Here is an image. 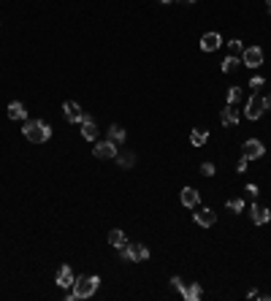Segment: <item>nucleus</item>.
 <instances>
[{
    "instance_id": "f257e3e1",
    "label": "nucleus",
    "mask_w": 271,
    "mask_h": 301,
    "mask_svg": "<svg viewBox=\"0 0 271 301\" xmlns=\"http://www.w3.org/2000/svg\"><path fill=\"white\" fill-rule=\"evenodd\" d=\"M98 285H100V277H76V282H74V288L68 290V301H76V298H90L95 296V290H98Z\"/></svg>"
},
{
    "instance_id": "f03ea898",
    "label": "nucleus",
    "mask_w": 271,
    "mask_h": 301,
    "mask_svg": "<svg viewBox=\"0 0 271 301\" xmlns=\"http://www.w3.org/2000/svg\"><path fill=\"white\" fill-rule=\"evenodd\" d=\"M27 141H33V144H44V141H49L52 136V128L46 125L44 120H25V128H22Z\"/></svg>"
},
{
    "instance_id": "7ed1b4c3",
    "label": "nucleus",
    "mask_w": 271,
    "mask_h": 301,
    "mask_svg": "<svg viewBox=\"0 0 271 301\" xmlns=\"http://www.w3.org/2000/svg\"><path fill=\"white\" fill-rule=\"evenodd\" d=\"M119 258L141 263V260H149V247H147V244H139V242H127L125 247L119 250Z\"/></svg>"
},
{
    "instance_id": "20e7f679",
    "label": "nucleus",
    "mask_w": 271,
    "mask_h": 301,
    "mask_svg": "<svg viewBox=\"0 0 271 301\" xmlns=\"http://www.w3.org/2000/svg\"><path fill=\"white\" fill-rule=\"evenodd\" d=\"M263 112H266V101H263L260 95H252V98L247 101V106H244V117L247 120H260Z\"/></svg>"
},
{
    "instance_id": "39448f33",
    "label": "nucleus",
    "mask_w": 271,
    "mask_h": 301,
    "mask_svg": "<svg viewBox=\"0 0 271 301\" xmlns=\"http://www.w3.org/2000/svg\"><path fill=\"white\" fill-rule=\"evenodd\" d=\"M242 65L244 68H260L263 65V49L260 46H247L242 52Z\"/></svg>"
},
{
    "instance_id": "423d86ee",
    "label": "nucleus",
    "mask_w": 271,
    "mask_h": 301,
    "mask_svg": "<svg viewBox=\"0 0 271 301\" xmlns=\"http://www.w3.org/2000/svg\"><path fill=\"white\" fill-rule=\"evenodd\" d=\"M242 152H244L247 160H258V157H263V152H266V147H263V141H258V139H247Z\"/></svg>"
},
{
    "instance_id": "0eeeda50",
    "label": "nucleus",
    "mask_w": 271,
    "mask_h": 301,
    "mask_svg": "<svg viewBox=\"0 0 271 301\" xmlns=\"http://www.w3.org/2000/svg\"><path fill=\"white\" fill-rule=\"evenodd\" d=\"M62 114H65V120H68V122H82L84 109L79 106L76 101H65V104H62Z\"/></svg>"
},
{
    "instance_id": "6e6552de",
    "label": "nucleus",
    "mask_w": 271,
    "mask_h": 301,
    "mask_svg": "<svg viewBox=\"0 0 271 301\" xmlns=\"http://www.w3.org/2000/svg\"><path fill=\"white\" fill-rule=\"evenodd\" d=\"M95 157H100V160H111V157H117V144L114 141H98L95 144Z\"/></svg>"
},
{
    "instance_id": "1a4fd4ad",
    "label": "nucleus",
    "mask_w": 271,
    "mask_h": 301,
    "mask_svg": "<svg viewBox=\"0 0 271 301\" xmlns=\"http://www.w3.org/2000/svg\"><path fill=\"white\" fill-rule=\"evenodd\" d=\"M220 120H222V125H225V128H236L239 120H242V114H239V109H236V106H230V104H228L225 109H222Z\"/></svg>"
},
{
    "instance_id": "9d476101",
    "label": "nucleus",
    "mask_w": 271,
    "mask_h": 301,
    "mask_svg": "<svg viewBox=\"0 0 271 301\" xmlns=\"http://www.w3.org/2000/svg\"><path fill=\"white\" fill-rule=\"evenodd\" d=\"M250 217H252L255 225H266L271 220V212H268V207H258V204H252V207H250Z\"/></svg>"
},
{
    "instance_id": "9b49d317",
    "label": "nucleus",
    "mask_w": 271,
    "mask_h": 301,
    "mask_svg": "<svg viewBox=\"0 0 271 301\" xmlns=\"http://www.w3.org/2000/svg\"><path fill=\"white\" fill-rule=\"evenodd\" d=\"M222 44V36L220 33H204L201 36V49L204 52H217Z\"/></svg>"
},
{
    "instance_id": "f8f14e48",
    "label": "nucleus",
    "mask_w": 271,
    "mask_h": 301,
    "mask_svg": "<svg viewBox=\"0 0 271 301\" xmlns=\"http://www.w3.org/2000/svg\"><path fill=\"white\" fill-rule=\"evenodd\" d=\"M82 136H84L87 141H95V139H98V125H95V120H92L90 114L82 117Z\"/></svg>"
},
{
    "instance_id": "ddd939ff",
    "label": "nucleus",
    "mask_w": 271,
    "mask_h": 301,
    "mask_svg": "<svg viewBox=\"0 0 271 301\" xmlns=\"http://www.w3.org/2000/svg\"><path fill=\"white\" fill-rule=\"evenodd\" d=\"M74 282H76V277H74V272H71V266H60L57 269V285H60V288L71 290V288H74Z\"/></svg>"
},
{
    "instance_id": "4468645a",
    "label": "nucleus",
    "mask_w": 271,
    "mask_h": 301,
    "mask_svg": "<svg viewBox=\"0 0 271 301\" xmlns=\"http://www.w3.org/2000/svg\"><path fill=\"white\" fill-rule=\"evenodd\" d=\"M195 225H201V228H212L214 223H217V215H214V209H201V212H195Z\"/></svg>"
},
{
    "instance_id": "2eb2a0df",
    "label": "nucleus",
    "mask_w": 271,
    "mask_h": 301,
    "mask_svg": "<svg viewBox=\"0 0 271 301\" xmlns=\"http://www.w3.org/2000/svg\"><path fill=\"white\" fill-rule=\"evenodd\" d=\"M198 198H201V195H198V190H195V187H185V190H182V193H179V201L185 204L187 209L198 207Z\"/></svg>"
},
{
    "instance_id": "dca6fc26",
    "label": "nucleus",
    "mask_w": 271,
    "mask_h": 301,
    "mask_svg": "<svg viewBox=\"0 0 271 301\" xmlns=\"http://www.w3.org/2000/svg\"><path fill=\"white\" fill-rule=\"evenodd\" d=\"M6 114L11 117V120H27V109L19 104V101H11L9 109H6Z\"/></svg>"
},
{
    "instance_id": "f3484780",
    "label": "nucleus",
    "mask_w": 271,
    "mask_h": 301,
    "mask_svg": "<svg viewBox=\"0 0 271 301\" xmlns=\"http://www.w3.org/2000/svg\"><path fill=\"white\" fill-rule=\"evenodd\" d=\"M182 296H185L187 301H198V298L204 296V290H201V282H190V285H185Z\"/></svg>"
},
{
    "instance_id": "a211bd4d",
    "label": "nucleus",
    "mask_w": 271,
    "mask_h": 301,
    "mask_svg": "<svg viewBox=\"0 0 271 301\" xmlns=\"http://www.w3.org/2000/svg\"><path fill=\"white\" fill-rule=\"evenodd\" d=\"M109 244H111V247H117V250H122L125 244H127V236H125V231H119V228H114V231L109 233Z\"/></svg>"
},
{
    "instance_id": "6ab92c4d",
    "label": "nucleus",
    "mask_w": 271,
    "mask_h": 301,
    "mask_svg": "<svg viewBox=\"0 0 271 301\" xmlns=\"http://www.w3.org/2000/svg\"><path fill=\"white\" fill-rule=\"evenodd\" d=\"M206 141H209V130H204V128H195L193 133H190V144H193V147H204Z\"/></svg>"
},
{
    "instance_id": "aec40b11",
    "label": "nucleus",
    "mask_w": 271,
    "mask_h": 301,
    "mask_svg": "<svg viewBox=\"0 0 271 301\" xmlns=\"http://www.w3.org/2000/svg\"><path fill=\"white\" fill-rule=\"evenodd\" d=\"M114 160H117L119 169H133V165H136V155L133 152H117Z\"/></svg>"
},
{
    "instance_id": "412c9836",
    "label": "nucleus",
    "mask_w": 271,
    "mask_h": 301,
    "mask_svg": "<svg viewBox=\"0 0 271 301\" xmlns=\"http://www.w3.org/2000/svg\"><path fill=\"white\" fill-rule=\"evenodd\" d=\"M125 139H127V133H125L122 125H111V128H109V141H114V144H122Z\"/></svg>"
},
{
    "instance_id": "4be33fe9",
    "label": "nucleus",
    "mask_w": 271,
    "mask_h": 301,
    "mask_svg": "<svg viewBox=\"0 0 271 301\" xmlns=\"http://www.w3.org/2000/svg\"><path fill=\"white\" fill-rule=\"evenodd\" d=\"M239 65H242V57H233V54H230V57L222 60V74H233Z\"/></svg>"
},
{
    "instance_id": "5701e85b",
    "label": "nucleus",
    "mask_w": 271,
    "mask_h": 301,
    "mask_svg": "<svg viewBox=\"0 0 271 301\" xmlns=\"http://www.w3.org/2000/svg\"><path fill=\"white\" fill-rule=\"evenodd\" d=\"M228 52L233 54V57H242V52H244V44L239 41V38H230V41H228Z\"/></svg>"
},
{
    "instance_id": "b1692460",
    "label": "nucleus",
    "mask_w": 271,
    "mask_h": 301,
    "mask_svg": "<svg viewBox=\"0 0 271 301\" xmlns=\"http://www.w3.org/2000/svg\"><path fill=\"white\" fill-rule=\"evenodd\" d=\"M242 98H244L242 87H230V90H228V104H230V106H236V104H239V101H242Z\"/></svg>"
},
{
    "instance_id": "393cba45",
    "label": "nucleus",
    "mask_w": 271,
    "mask_h": 301,
    "mask_svg": "<svg viewBox=\"0 0 271 301\" xmlns=\"http://www.w3.org/2000/svg\"><path fill=\"white\" fill-rule=\"evenodd\" d=\"M228 209L233 212V215H239V212H244V198H230V201H228Z\"/></svg>"
},
{
    "instance_id": "a878e982",
    "label": "nucleus",
    "mask_w": 271,
    "mask_h": 301,
    "mask_svg": "<svg viewBox=\"0 0 271 301\" xmlns=\"http://www.w3.org/2000/svg\"><path fill=\"white\" fill-rule=\"evenodd\" d=\"M263 84H266V79H263V76H252L250 79V90H255V92H258Z\"/></svg>"
},
{
    "instance_id": "bb28decb",
    "label": "nucleus",
    "mask_w": 271,
    "mask_h": 301,
    "mask_svg": "<svg viewBox=\"0 0 271 301\" xmlns=\"http://www.w3.org/2000/svg\"><path fill=\"white\" fill-rule=\"evenodd\" d=\"M171 288H174V290H177L179 296H182V290H185V282H182L179 277H171Z\"/></svg>"
},
{
    "instance_id": "cd10ccee",
    "label": "nucleus",
    "mask_w": 271,
    "mask_h": 301,
    "mask_svg": "<svg viewBox=\"0 0 271 301\" xmlns=\"http://www.w3.org/2000/svg\"><path fill=\"white\" fill-rule=\"evenodd\" d=\"M214 171H217V169H214V163H204V165H201V174H204V177H214Z\"/></svg>"
},
{
    "instance_id": "c85d7f7f",
    "label": "nucleus",
    "mask_w": 271,
    "mask_h": 301,
    "mask_svg": "<svg viewBox=\"0 0 271 301\" xmlns=\"http://www.w3.org/2000/svg\"><path fill=\"white\" fill-rule=\"evenodd\" d=\"M247 165H250V160H247V157L242 155V160L236 163V171H239V174H244V171H247Z\"/></svg>"
},
{
    "instance_id": "c756f323",
    "label": "nucleus",
    "mask_w": 271,
    "mask_h": 301,
    "mask_svg": "<svg viewBox=\"0 0 271 301\" xmlns=\"http://www.w3.org/2000/svg\"><path fill=\"white\" fill-rule=\"evenodd\" d=\"M247 198H258V185H247Z\"/></svg>"
},
{
    "instance_id": "7c9ffc66",
    "label": "nucleus",
    "mask_w": 271,
    "mask_h": 301,
    "mask_svg": "<svg viewBox=\"0 0 271 301\" xmlns=\"http://www.w3.org/2000/svg\"><path fill=\"white\" fill-rule=\"evenodd\" d=\"M263 101H266V109H271V92L266 95V98H263Z\"/></svg>"
},
{
    "instance_id": "2f4dec72",
    "label": "nucleus",
    "mask_w": 271,
    "mask_h": 301,
    "mask_svg": "<svg viewBox=\"0 0 271 301\" xmlns=\"http://www.w3.org/2000/svg\"><path fill=\"white\" fill-rule=\"evenodd\" d=\"M160 3H171V0H160Z\"/></svg>"
},
{
    "instance_id": "473e14b6",
    "label": "nucleus",
    "mask_w": 271,
    "mask_h": 301,
    "mask_svg": "<svg viewBox=\"0 0 271 301\" xmlns=\"http://www.w3.org/2000/svg\"><path fill=\"white\" fill-rule=\"evenodd\" d=\"M266 6H271V0H266Z\"/></svg>"
}]
</instances>
